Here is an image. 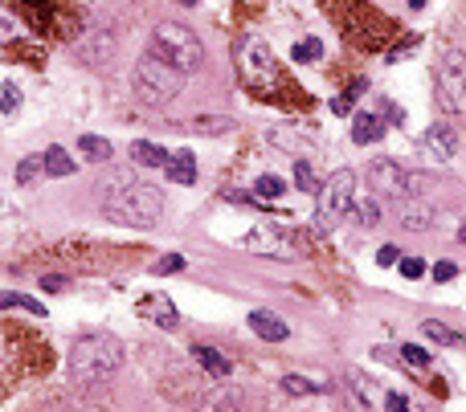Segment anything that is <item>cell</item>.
<instances>
[{
	"label": "cell",
	"instance_id": "cell-18",
	"mask_svg": "<svg viewBox=\"0 0 466 412\" xmlns=\"http://www.w3.org/2000/svg\"><path fill=\"white\" fill-rule=\"evenodd\" d=\"M78 151H82L90 164H106V159L115 156V151H111V143H106L103 135H82V139H78Z\"/></svg>",
	"mask_w": 466,
	"mask_h": 412
},
{
	"label": "cell",
	"instance_id": "cell-17",
	"mask_svg": "<svg viewBox=\"0 0 466 412\" xmlns=\"http://www.w3.org/2000/svg\"><path fill=\"white\" fill-rule=\"evenodd\" d=\"M422 335L434 339L438 347H458V343H462V331L446 327V323H438V318H425V323H422Z\"/></svg>",
	"mask_w": 466,
	"mask_h": 412
},
{
	"label": "cell",
	"instance_id": "cell-31",
	"mask_svg": "<svg viewBox=\"0 0 466 412\" xmlns=\"http://www.w3.org/2000/svg\"><path fill=\"white\" fill-rule=\"evenodd\" d=\"M295 184H299L303 192H319V188H315V172H311L307 159H299V164H295Z\"/></svg>",
	"mask_w": 466,
	"mask_h": 412
},
{
	"label": "cell",
	"instance_id": "cell-26",
	"mask_svg": "<svg viewBox=\"0 0 466 412\" xmlns=\"http://www.w3.org/2000/svg\"><path fill=\"white\" fill-rule=\"evenodd\" d=\"M319 57H323V42L319 37H303L295 45V62H319Z\"/></svg>",
	"mask_w": 466,
	"mask_h": 412
},
{
	"label": "cell",
	"instance_id": "cell-20",
	"mask_svg": "<svg viewBox=\"0 0 466 412\" xmlns=\"http://www.w3.org/2000/svg\"><path fill=\"white\" fill-rule=\"evenodd\" d=\"M0 310H25V315H37L45 318V307L29 294H0Z\"/></svg>",
	"mask_w": 466,
	"mask_h": 412
},
{
	"label": "cell",
	"instance_id": "cell-30",
	"mask_svg": "<svg viewBox=\"0 0 466 412\" xmlns=\"http://www.w3.org/2000/svg\"><path fill=\"white\" fill-rule=\"evenodd\" d=\"M401 360L414 363V368H430V351L417 347V343H401Z\"/></svg>",
	"mask_w": 466,
	"mask_h": 412
},
{
	"label": "cell",
	"instance_id": "cell-13",
	"mask_svg": "<svg viewBox=\"0 0 466 412\" xmlns=\"http://www.w3.org/2000/svg\"><path fill=\"white\" fill-rule=\"evenodd\" d=\"M192 360H197V368H201L205 376H213V380H225L233 371V363L225 360L217 347H192Z\"/></svg>",
	"mask_w": 466,
	"mask_h": 412
},
{
	"label": "cell",
	"instance_id": "cell-6",
	"mask_svg": "<svg viewBox=\"0 0 466 412\" xmlns=\"http://www.w3.org/2000/svg\"><path fill=\"white\" fill-rule=\"evenodd\" d=\"M434 86H438V106H442L446 115H462L466 111V57L458 50L442 53Z\"/></svg>",
	"mask_w": 466,
	"mask_h": 412
},
{
	"label": "cell",
	"instance_id": "cell-4",
	"mask_svg": "<svg viewBox=\"0 0 466 412\" xmlns=\"http://www.w3.org/2000/svg\"><path fill=\"white\" fill-rule=\"evenodd\" d=\"M151 50H156L164 62L176 65V70H184V74H197L205 65V45L189 25H156Z\"/></svg>",
	"mask_w": 466,
	"mask_h": 412
},
{
	"label": "cell",
	"instance_id": "cell-23",
	"mask_svg": "<svg viewBox=\"0 0 466 412\" xmlns=\"http://www.w3.org/2000/svg\"><path fill=\"white\" fill-rule=\"evenodd\" d=\"M283 392L286 396H315V392H323V384L307 380V376H283Z\"/></svg>",
	"mask_w": 466,
	"mask_h": 412
},
{
	"label": "cell",
	"instance_id": "cell-39",
	"mask_svg": "<svg viewBox=\"0 0 466 412\" xmlns=\"http://www.w3.org/2000/svg\"><path fill=\"white\" fill-rule=\"evenodd\" d=\"M42 286H45V290H66V278L50 274V278H42Z\"/></svg>",
	"mask_w": 466,
	"mask_h": 412
},
{
	"label": "cell",
	"instance_id": "cell-5",
	"mask_svg": "<svg viewBox=\"0 0 466 412\" xmlns=\"http://www.w3.org/2000/svg\"><path fill=\"white\" fill-rule=\"evenodd\" d=\"M352 192H356V172L352 168H339L331 172L328 180L319 184V201H315V217L319 225H339L344 221V212L352 209Z\"/></svg>",
	"mask_w": 466,
	"mask_h": 412
},
{
	"label": "cell",
	"instance_id": "cell-14",
	"mask_svg": "<svg viewBox=\"0 0 466 412\" xmlns=\"http://www.w3.org/2000/svg\"><path fill=\"white\" fill-rule=\"evenodd\" d=\"M352 139L361 143V148H369V143H381L384 139V118L381 115H356V123H352Z\"/></svg>",
	"mask_w": 466,
	"mask_h": 412
},
{
	"label": "cell",
	"instance_id": "cell-10",
	"mask_svg": "<svg viewBox=\"0 0 466 412\" xmlns=\"http://www.w3.org/2000/svg\"><path fill=\"white\" fill-rule=\"evenodd\" d=\"M434 204L430 201H417V196H405L401 204H397V221H401V229L409 233H425L430 225H434Z\"/></svg>",
	"mask_w": 466,
	"mask_h": 412
},
{
	"label": "cell",
	"instance_id": "cell-37",
	"mask_svg": "<svg viewBox=\"0 0 466 412\" xmlns=\"http://www.w3.org/2000/svg\"><path fill=\"white\" fill-rule=\"evenodd\" d=\"M454 274H458L454 262H438V265H434V282H450Z\"/></svg>",
	"mask_w": 466,
	"mask_h": 412
},
{
	"label": "cell",
	"instance_id": "cell-9",
	"mask_svg": "<svg viewBox=\"0 0 466 412\" xmlns=\"http://www.w3.org/2000/svg\"><path fill=\"white\" fill-rule=\"evenodd\" d=\"M422 148H425V156L434 159V164H446V159H454V151H458V135H454V127L450 123H434V127L422 135Z\"/></svg>",
	"mask_w": 466,
	"mask_h": 412
},
{
	"label": "cell",
	"instance_id": "cell-28",
	"mask_svg": "<svg viewBox=\"0 0 466 412\" xmlns=\"http://www.w3.org/2000/svg\"><path fill=\"white\" fill-rule=\"evenodd\" d=\"M254 188H258V196H262V201H275V196H283V192H286V184L278 180V176H258Z\"/></svg>",
	"mask_w": 466,
	"mask_h": 412
},
{
	"label": "cell",
	"instance_id": "cell-35",
	"mask_svg": "<svg viewBox=\"0 0 466 412\" xmlns=\"http://www.w3.org/2000/svg\"><path fill=\"white\" fill-rule=\"evenodd\" d=\"M401 274L405 278H422L425 274V262H417V257H401Z\"/></svg>",
	"mask_w": 466,
	"mask_h": 412
},
{
	"label": "cell",
	"instance_id": "cell-1",
	"mask_svg": "<svg viewBox=\"0 0 466 412\" xmlns=\"http://www.w3.org/2000/svg\"><path fill=\"white\" fill-rule=\"evenodd\" d=\"M98 188V204L111 221L131 225V229H151L164 217V192L151 180H139L136 172H106Z\"/></svg>",
	"mask_w": 466,
	"mask_h": 412
},
{
	"label": "cell",
	"instance_id": "cell-7",
	"mask_svg": "<svg viewBox=\"0 0 466 412\" xmlns=\"http://www.w3.org/2000/svg\"><path fill=\"white\" fill-rule=\"evenodd\" d=\"M369 188L377 196H397L401 201L405 192H409V172L397 164V159H372L369 164Z\"/></svg>",
	"mask_w": 466,
	"mask_h": 412
},
{
	"label": "cell",
	"instance_id": "cell-22",
	"mask_svg": "<svg viewBox=\"0 0 466 412\" xmlns=\"http://www.w3.org/2000/svg\"><path fill=\"white\" fill-rule=\"evenodd\" d=\"M348 388H352V404H356V408H369L372 404V380H364L361 371H348Z\"/></svg>",
	"mask_w": 466,
	"mask_h": 412
},
{
	"label": "cell",
	"instance_id": "cell-34",
	"mask_svg": "<svg viewBox=\"0 0 466 412\" xmlns=\"http://www.w3.org/2000/svg\"><path fill=\"white\" fill-rule=\"evenodd\" d=\"M12 37H17V21H12L4 9H0V42H12Z\"/></svg>",
	"mask_w": 466,
	"mask_h": 412
},
{
	"label": "cell",
	"instance_id": "cell-27",
	"mask_svg": "<svg viewBox=\"0 0 466 412\" xmlns=\"http://www.w3.org/2000/svg\"><path fill=\"white\" fill-rule=\"evenodd\" d=\"M37 172H45V159L42 156L21 159V168H17V184H33V180H37Z\"/></svg>",
	"mask_w": 466,
	"mask_h": 412
},
{
	"label": "cell",
	"instance_id": "cell-25",
	"mask_svg": "<svg viewBox=\"0 0 466 412\" xmlns=\"http://www.w3.org/2000/svg\"><path fill=\"white\" fill-rule=\"evenodd\" d=\"M352 212H356V221H361L364 229H377V225H381V201H361Z\"/></svg>",
	"mask_w": 466,
	"mask_h": 412
},
{
	"label": "cell",
	"instance_id": "cell-41",
	"mask_svg": "<svg viewBox=\"0 0 466 412\" xmlns=\"http://www.w3.org/2000/svg\"><path fill=\"white\" fill-rule=\"evenodd\" d=\"M458 241H462V245H466V225H462V229H458Z\"/></svg>",
	"mask_w": 466,
	"mask_h": 412
},
{
	"label": "cell",
	"instance_id": "cell-19",
	"mask_svg": "<svg viewBox=\"0 0 466 412\" xmlns=\"http://www.w3.org/2000/svg\"><path fill=\"white\" fill-rule=\"evenodd\" d=\"M45 176H58V180H62V176H70V172H74V159L66 156V148H45Z\"/></svg>",
	"mask_w": 466,
	"mask_h": 412
},
{
	"label": "cell",
	"instance_id": "cell-42",
	"mask_svg": "<svg viewBox=\"0 0 466 412\" xmlns=\"http://www.w3.org/2000/svg\"><path fill=\"white\" fill-rule=\"evenodd\" d=\"M181 4H189V9H192V4H201V0H181Z\"/></svg>",
	"mask_w": 466,
	"mask_h": 412
},
{
	"label": "cell",
	"instance_id": "cell-24",
	"mask_svg": "<svg viewBox=\"0 0 466 412\" xmlns=\"http://www.w3.org/2000/svg\"><path fill=\"white\" fill-rule=\"evenodd\" d=\"M111 50H115V42H111V37H106V33H98L95 37V45H86V62L90 65H103V62H111Z\"/></svg>",
	"mask_w": 466,
	"mask_h": 412
},
{
	"label": "cell",
	"instance_id": "cell-12",
	"mask_svg": "<svg viewBox=\"0 0 466 412\" xmlns=\"http://www.w3.org/2000/svg\"><path fill=\"white\" fill-rule=\"evenodd\" d=\"M250 331H254L258 339H266V343H286V339H291V327H286L275 310H254V315H250Z\"/></svg>",
	"mask_w": 466,
	"mask_h": 412
},
{
	"label": "cell",
	"instance_id": "cell-15",
	"mask_svg": "<svg viewBox=\"0 0 466 412\" xmlns=\"http://www.w3.org/2000/svg\"><path fill=\"white\" fill-rule=\"evenodd\" d=\"M131 159H136L139 168H168V151L159 148V143H148V139H136L131 143Z\"/></svg>",
	"mask_w": 466,
	"mask_h": 412
},
{
	"label": "cell",
	"instance_id": "cell-36",
	"mask_svg": "<svg viewBox=\"0 0 466 412\" xmlns=\"http://www.w3.org/2000/svg\"><path fill=\"white\" fill-rule=\"evenodd\" d=\"M377 262H381V265H397V262H401V249H397V245H381Z\"/></svg>",
	"mask_w": 466,
	"mask_h": 412
},
{
	"label": "cell",
	"instance_id": "cell-38",
	"mask_svg": "<svg viewBox=\"0 0 466 412\" xmlns=\"http://www.w3.org/2000/svg\"><path fill=\"white\" fill-rule=\"evenodd\" d=\"M384 408H389V412H405V408H409V401H405L401 392H389V396H384Z\"/></svg>",
	"mask_w": 466,
	"mask_h": 412
},
{
	"label": "cell",
	"instance_id": "cell-16",
	"mask_svg": "<svg viewBox=\"0 0 466 412\" xmlns=\"http://www.w3.org/2000/svg\"><path fill=\"white\" fill-rule=\"evenodd\" d=\"M168 180L181 184V188H189V184L197 180V156H192V151H176V156L168 159Z\"/></svg>",
	"mask_w": 466,
	"mask_h": 412
},
{
	"label": "cell",
	"instance_id": "cell-21",
	"mask_svg": "<svg viewBox=\"0 0 466 412\" xmlns=\"http://www.w3.org/2000/svg\"><path fill=\"white\" fill-rule=\"evenodd\" d=\"M192 127L201 131V135H229L233 118H225V115H201V118H192Z\"/></svg>",
	"mask_w": 466,
	"mask_h": 412
},
{
	"label": "cell",
	"instance_id": "cell-33",
	"mask_svg": "<svg viewBox=\"0 0 466 412\" xmlns=\"http://www.w3.org/2000/svg\"><path fill=\"white\" fill-rule=\"evenodd\" d=\"M176 270H184V257L181 254H168L156 262V274H176Z\"/></svg>",
	"mask_w": 466,
	"mask_h": 412
},
{
	"label": "cell",
	"instance_id": "cell-3",
	"mask_svg": "<svg viewBox=\"0 0 466 412\" xmlns=\"http://www.w3.org/2000/svg\"><path fill=\"white\" fill-rule=\"evenodd\" d=\"M131 86H136V98L144 106H164L184 90V70H176L156 50H148L131 70Z\"/></svg>",
	"mask_w": 466,
	"mask_h": 412
},
{
	"label": "cell",
	"instance_id": "cell-8",
	"mask_svg": "<svg viewBox=\"0 0 466 412\" xmlns=\"http://www.w3.org/2000/svg\"><path fill=\"white\" fill-rule=\"evenodd\" d=\"M245 249L250 254H262V257H278V262H295V245H291V237H283L278 229H270V225H258L250 237H245Z\"/></svg>",
	"mask_w": 466,
	"mask_h": 412
},
{
	"label": "cell",
	"instance_id": "cell-32",
	"mask_svg": "<svg viewBox=\"0 0 466 412\" xmlns=\"http://www.w3.org/2000/svg\"><path fill=\"white\" fill-rule=\"evenodd\" d=\"M361 90H364V86L356 82V86H352V90H348V95H339V98H331V111H336V115H348V111H352V98L361 95Z\"/></svg>",
	"mask_w": 466,
	"mask_h": 412
},
{
	"label": "cell",
	"instance_id": "cell-40",
	"mask_svg": "<svg viewBox=\"0 0 466 412\" xmlns=\"http://www.w3.org/2000/svg\"><path fill=\"white\" fill-rule=\"evenodd\" d=\"M409 9H425V0H409Z\"/></svg>",
	"mask_w": 466,
	"mask_h": 412
},
{
	"label": "cell",
	"instance_id": "cell-2",
	"mask_svg": "<svg viewBox=\"0 0 466 412\" xmlns=\"http://www.w3.org/2000/svg\"><path fill=\"white\" fill-rule=\"evenodd\" d=\"M119 363H123V347L115 335H78L70 347V380L78 388H90V384L106 380Z\"/></svg>",
	"mask_w": 466,
	"mask_h": 412
},
{
	"label": "cell",
	"instance_id": "cell-29",
	"mask_svg": "<svg viewBox=\"0 0 466 412\" xmlns=\"http://www.w3.org/2000/svg\"><path fill=\"white\" fill-rule=\"evenodd\" d=\"M0 111H4V115H17V111H21V86L4 82V95H0Z\"/></svg>",
	"mask_w": 466,
	"mask_h": 412
},
{
	"label": "cell",
	"instance_id": "cell-11",
	"mask_svg": "<svg viewBox=\"0 0 466 412\" xmlns=\"http://www.w3.org/2000/svg\"><path fill=\"white\" fill-rule=\"evenodd\" d=\"M139 315L151 318V323H156V327H164V331H176V327H181V315H176V307H172L164 294L144 298V302H139Z\"/></svg>",
	"mask_w": 466,
	"mask_h": 412
}]
</instances>
